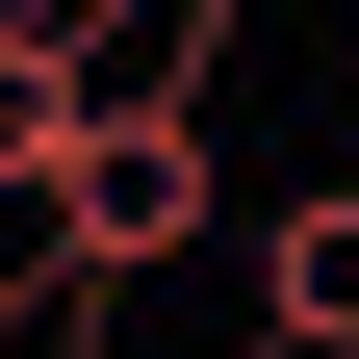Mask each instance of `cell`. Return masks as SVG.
I'll use <instances>...</instances> for the list:
<instances>
[{
	"label": "cell",
	"instance_id": "cell-1",
	"mask_svg": "<svg viewBox=\"0 0 359 359\" xmlns=\"http://www.w3.org/2000/svg\"><path fill=\"white\" fill-rule=\"evenodd\" d=\"M205 205H231V128H205V103H103V128H77V154H52V257H77V283H154V257H205Z\"/></svg>",
	"mask_w": 359,
	"mask_h": 359
},
{
	"label": "cell",
	"instance_id": "cell-2",
	"mask_svg": "<svg viewBox=\"0 0 359 359\" xmlns=\"http://www.w3.org/2000/svg\"><path fill=\"white\" fill-rule=\"evenodd\" d=\"M257 359H359V180L257 205Z\"/></svg>",
	"mask_w": 359,
	"mask_h": 359
},
{
	"label": "cell",
	"instance_id": "cell-3",
	"mask_svg": "<svg viewBox=\"0 0 359 359\" xmlns=\"http://www.w3.org/2000/svg\"><path fill=\"white\" fill-rule=\"evenodd\" d=\"M52 154H77V26L0 0V180H52Z\"/></svg>",
	"mask_w": 359,
	"mask_h": 359
}]
</instances>
